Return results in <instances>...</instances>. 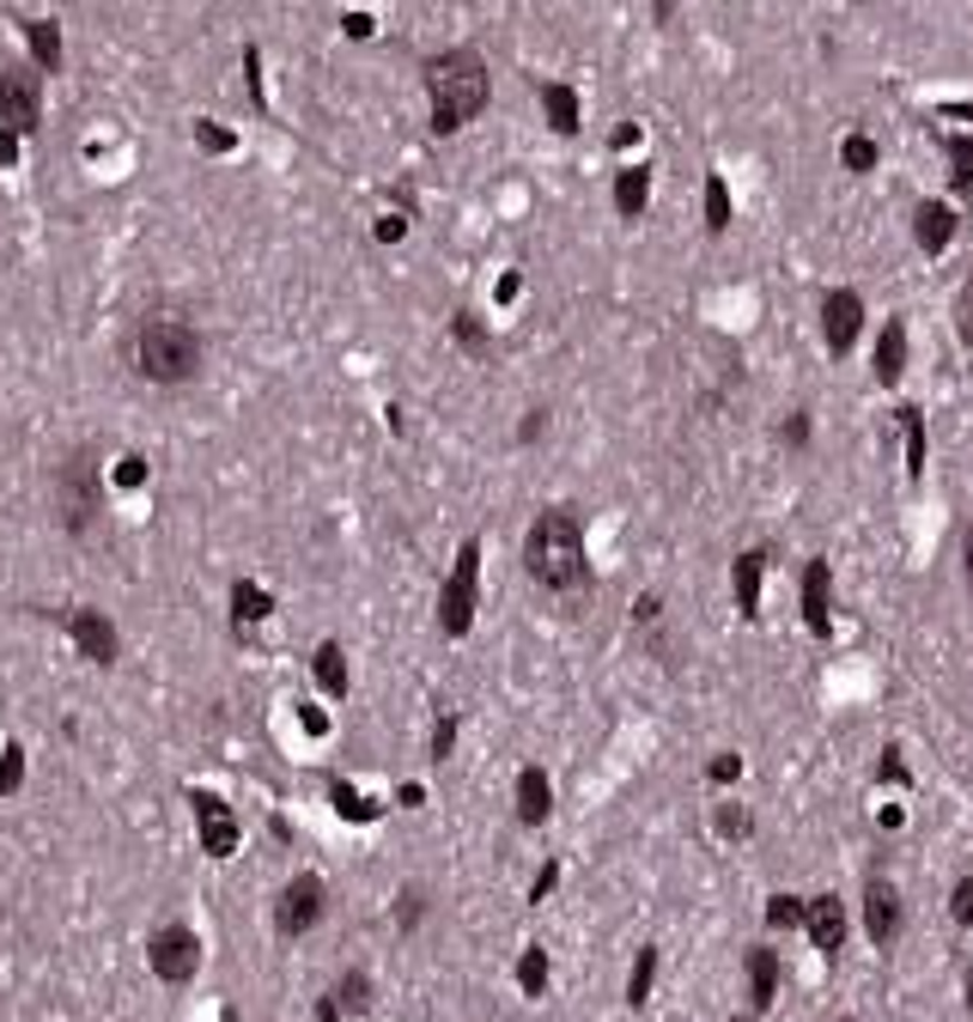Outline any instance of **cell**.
<instances>
[{
  "label": "cell",
  "instance_id": "cell-1",
  "mask_svg": "<svg viewBox=\"0 0 973 1022\" xmlns=\"http://www.w3.org/2000/svg\"><path fill=\"white\" fill-rule=\"evenodd\" d=\"M524 573L536 578L541 590H578L590 578V560H585V524L572 506H548L536 511V524L524 536Z\"/></svg>",
  "mask_w": 973,
  "mask_h": 1022
},
{
  "label": "cell",
  "instance_id": "cell-2",
  "mask_svg": "<svg viewBox=\"0 0 973 1022\" xmlns=\"http://www.w3.org/2000/svg\"><path fill=\"white\" fill-rule=\"evenodd\" d=\"M426 98H433V135H457L487 110L494 74L475 49H445V55L426 62Z\"/></svg>",
  "mask_w": 973,
  "mask_h": 1022
},
{
  "label": "cell",
  "instance_id": "cell-3",
  "mask_svg": "<svg viewBox=\"0 0 973 1022\" xmlns=\"http://www.w3.org/2000/svg\"><path fill=\"white\" fill-rule=\"evenodd\" d=\"M202 335L183 323V317H146V323H135V335H128V366H135L146 384H189V378L202 372Z\"/></svg>",
  "mask_w": 973,
  "mask_h": 1022
},
{
  "label": "cell",
  "instance_id": "cell-4",
  "mask_svg": "<svg viewBox=\"0 0 973 1022\" xmlns=\"http://www.w3.org/2000/svg\"><path fill=\"white\" fill-rule=\"evenodd\" d=\"M49 494H55V511H62V529L67 536H86L98 524V511H104V475L86 450L62 457L55 475H49Z\"/></svg>",
  "mask_w": 973,
  "mask_h": 1022
},
{
  "label": "cell",
  "instance_id": "cell-5",
  "mask_svg": "<svg viewBox=\"0 0 973 1022\" xmlns=\"http://www.w3.org/2000/svg\"><path fill=\"white\" fill-rule=\"evenodd\" d=\"M475 603H481V542H463L445 590H438V627H445L450 639H463L469 627H475Z\"/></svg>",
  "mask_w": 973,
  "mask_h": 1022
},
{
  "label": "cell",
  "instance_id": "cell-6",
  "mask_svg": "<svg viewBox=\"0 0 973 1022\" xmlns=\"http://www.w3.org/2000/svg\"><path fill=\"white\" fill-rule=\"evenodd\" d=\"M146 961H153V974L165 980V986H189L195 968H202V937H195V925H158L153 944H146Z\"/></svg>",
  "mask_w": 973,
  "mask_h": 1022
},
{
  "label": "cell",
  "instance_id": "cell-7",
  "mask_svg": "<svg viewBox=\"0 0 973 1022\" xmlns=\"http://www.w3.org/2000/svg\"><path fill=\"white\" fill-rule=\"evenodd\" d=\"M0 123L13 135H31L43 123V74L37 67H0Z\"/></svg>",
  "mask_w": 973,
  "mask_h": 1022
},
{
  "label": "cell",
  "instance_id": "cell-8",
  "mask_svg": "<svg viewBox=\"0 0 973 1022\" xmlns=\"http://www.w3.org/2000/svg\"><path fill=\"white\" fill-rule=\"evenodd\" d=\"M323 907H329L323 877H293V883L280 889V900H274V931L280 937H305V931L323 919Z\"/></svg>",
  "mask_w": 973,
  "mask_h": 1022
},
{
  "label": "cell",
  "instance_id": "cell-9",
  "mask_svg": "<svg viewBox=\"0 0 973 1022\" xmlns=\"http://www.w3.org/2000/svg\"><path fill=\"white\" fill-rule=\"evenodd\" d=\"M865 329V298L852 293V286H834V293L821 298V341H828V354H852V341Z\"/></svg>",
  "mask_w": 973,
  "mask_h": 1022
},
{
  "label": "cell",
  "instance_id": "cell-10",
  "mask_svg": "<svg viewBox=\"0 0 973 1022\" xmlns=\"http://www.w3.org/2000/svg\"><path fill=\"white\" fill-rule=\"evenodd\" d=\"M189 804H195L202 852H207V858H232V852H238V840H244V828H238V816L226 809V797H214V791H195Z\"/></svg>",
  "mask_w": 973,
  "mask_h": 1022
},
{
  "label": "cell",
  "instance_id": "cell-11",
  "mask_svg": "<svg viewBox=\"0 0 973 1022\" xmlns=\"http://www.w3.org/2000/svg\"><path fill=\"white\" fill-rule=\"evenodd\" d=\"M846 931H852V919H846V900L840 895H816L804 907V937L821 956H840V949H846Z\"/></svg>",
  "mask_w": 973,
  "mask_h": 1022
},
{
  "label": "cell",
  "instance_id": "cell-12",
  "mask_svg": "<svg viewBox=\"0 0 973 1022\" xmlns=\"http://www.w3.org/2000/svg\"><path fill=\"white\" fill-rule=\"evenodd\" d=\"M865 931L876 949H888L900 937V889L888 877H870V889H865Z\"/></svg>",
  "mask_w": 973,
  "mask_h": 1022
},
{
  "label": "cell",
  "instance_id": "cell-13",
  "mask_svg": "<svg viewBox=\"0 0 973 1022\" xmlns=\"http://www.w3.org/2000/svg\"><path fill=\"white\" fill-rule=\"evenodd\" d=\"M67 634H74V646L86 651L92 664H116V651H123L110 615H98V609H74V615H67Z\"/></svg>",
  "mask_w": 973,
  "mask_h": 1022
},
{
  "label": "cell",
  "instance_id": "cell-14",
  "mask_svg": "<svg viewBox=\"0 0 973 1022\" xmlns=\"http://www.w3.org/2000/svg\"><path fill=\"white\" fill-rule=\"evenodd\" d=\"M804 621L821 639L834 627V573H828V560H804Z\"/></svg>",
  "mask_w": 973,
  "mask_h": 1022
},
{
  "label": "cell",
  "instance_id": "cell-15",
  "mask_svg": "<svg viewBox=\"0 0 973 1022\" xmlns=\"http://www.w3.org/2000/svg\"><path fill=\"white\" fill-rule=\"evenodd\" d=\"M912 238H919L925 256H943L949 238H956V214H949V202H919L912 207Z\"/></svg>",
  "mask_w": 973,
  "mask_h": 1022
},
{
  "label": "cell",
  "instance_id": "cell-16",
  "mask_svg": "<svg viewBox=\"0 0 973 1022\" xmlns=\"http://www.w3.org/2000/svg\"><path fill=\"white\" fill-rule=\"evenodd\" d=\"M760 573H767V554H755V548L730 560V590H737V615L742 621L760 615Z\"/></svg>",
  "mask_w": 973,
  "mask_h": 1022
},
{
  "label": "cell",
  "instance_id": "cell-17",
  "mask_svg": "<svg viewBox=\"0 0 973 1022\" xmlns=\"http://www.w3.org/2000/svg\"><path fill=\"white\" fill-rule=\"evenodd\" d=\"M548 816H554V785H548L541 767H524V774H517V821H524V828H541Z\"/></svg>",
  "mask_w": 973,
  "mask_h": 1022
},
{
  "label": "cell",
  "instance_id": "cell-18",
  "mask_svg": "<svg viewBox=\"0 0 973 1022\" xmlns=\"http://www.w3.org/2000/svg\"><path fill=\"white\" fill-rule=\"evenodd\" d=\"M742 968H748V1005H755V1010H767L772 998H779V956H772L767 944H755Z\"/></svg>",
  "mask_w": 973,
  "mask_h": 1022
},
{
  "label": "cell",
  "instance_id": "cell-19",
  "mask_svg": "<svg viewBox=\"0 0 973 1022\" xmlns=\"http://www.w3.org/2000/svg\"><path fill=\"white\" fill-rule=\"evenodd\" d=\"M651 202V165H627L615 170V214L620 219H639Z\"/></svg>",
  "mask_w": 973,
  "mask_h": 1022
},
{
  "label": "cell",
  "instance_id": "cell-20",
  "mask_svg": "<svg viewBox=\"0 0 973 1022\" xmlns=\"http://www.w3.org/2000/svg\"><path fill=\"white\" fill-rule=\"evenodd\" d=\"M900 372H907V323H888L876 335V384H900Z\"/></svg>",
  "mask_w": 973,
  "mask_h": 1022
},
{
  "label": "cell",
  "instance_id": "cell-21",
  "mask_svg": "<svg viewBox=\"0 0 973 1022\" xmlns=\"http://www.w3.org/2000/svg\"><path fill=\"white\" fill-rule=\"evenodd\" d=\"M25 43H31L37 74H55V67H62V25H55V18H25Z\"/></svg>",
  "mask_w": 973,
  "mask_h": 1022
},
{
  "label": "cell",
  "instance_id": "cell-22",
  "mask_svg": "<svg viewBox=\"0 0 973 1022\" xmlns=\"http://www.w3.org/2000/svg\"><path fill=\"white\" fill-rule=\"evenodd\" d=\"M541 110H548L554 135H578V92H572V86L548 79V86H541Z\"/></svg>",
  "mask_w": 973,
  "mask_h": 1022
},
{
  "label": "cell",
  "instance_id": "cell-23",
  "mask_svg": "<svg viewBox=\"0 0 973 1022\" xmlns=\"http://www.w3.org/2000/svg\"><path fill=\"white\" fill-rule=\"evenodd\" d=\"M310 669H317V688H323L329 700L347 694V651H341L335 639H323V646H317V664H310Z\"/></svg>",
  "mask_w": 973,
  "mask_h": 1022
},
{
  "label": "cell",
  "instance_id": "cell-24",
  "mask_svg": "<svg viewBox=\"0 0 973 1022\" xmlns=\"http://www.w3.org/2000/svg\"><path fill=\"white\" fill-rule=\"evenodd\" d=\"M232 615H238V627H256V621L274 615V597L263 585H232Z\"/></svg>",
  "mask_w": 973,
  "mask_h": 1022
},
{
  "label": "cell",
  "instance_id": "cell-25",
  "mask_svg": "<svg viewBox=\"0 0 973 1022\" xmlns=\"http://www.w3.org/2000/svg\"><path fill=\"white\" fill-rule=\"evenodd\" d=\"M900 433H907V475H925V414L900 408Z\"/></svg>",
  "mask_w": 973,
  "mask_h": 1022
},
{
  "label": "cell",
  "instance_id": "cell-26",
  "mask_svg": "<svg viewBox=\"0 0 973 1022\" xmlns=\"http://www.w3.org/2000/svg\"><path fill=\"white\" fill-rule=\"evenodd\" d=\"M517 986H524V998H541V992H548V949H536V944L524 949V961H517Z\"/></svg>",
  "mask_w": 973,
  "mask_h": 1022
},
{
  "label": "cell",
  "instance_id": "cell-27",
  "mask_svg": "<svg viewBox=\"0 0 973 1022\" xmlns=\"http://www.w3.org/2000/svg\"><path fill=\"white\" fill-rule=\"evenodd\" d=\"M943 153H949V170H956V189L973 195V140L968 135H949L943 140Z\"/></svg>",
  "mask_w": 973,
  "mask_h": 1022
},
{
  "label": "cell",
  "instance_id": "cell-28",
  "mask_svg": "<svg viewBox=\"0 0 973 1022\" xmlns=\"http://www.w3.org/2000/svg\"><path fill=\"white\" fill-rule=\"evenodd\" d=\"M840 165H846L852 177L876 170V140H870V135H846V140H840Z\"/></svg>",
  "mask_w": 973,
  "mask_h": 1022
},
{
  "label": "cell",
  "instance_id": "cell-29",
  "mask_svg": "<svg viewBox=\"0 0 973 1022\" xmlns=\"http://www.w3.org/2000/svg\"><path fill=\"white\" fill-rule=\"evenodd\" d=\"M651 980H657V949H639V961H633V980H627V1005H645V998H651Z\"/></svg>",
  "mask_w": 973,
  "mask_h": 1022
},
{
  "label": "cell",
  "instance_id": "cell-30",
  "mask_svg": "<svg viewBox=\"0 0 973 1022\" xmlns=\"http://www.w3.org/2000/svg\"><path fill=\"white\" fill-rule=\"evenodd\" d=\"M706 226H712V232H725V226H730V189H725L718 170H706Z\"/></svg>",
  "mask_w": 973,
  "mask_h": 1022
},
{
  "label": "cell",
  "instance_id": "cell-31",
  "mask_svg": "<svg viewBox=\"0 0 973 1022\" xmlns=\"http://www.w3.org/2000/svg\"><path fill=\"white\" fill-rule=\"evenodd\" d=\"M329 797H335V809H341L347 821H377V804H371V797H359L354 785H341V779L329 785Z\"/></svg>",
  "mask_w": 973,
  "mask_h": 1022
},
{
  "label": "cell",
  "instance_id": "cell-32",
  "mask_svg": "<svg viewBox=\"0 0 973 1022\" xmlns=\"http://www.w3.org/2000/svg\"><path fill=\"white\" fill-rule=\"evenodd\" d=\"M366 992H371V980H366V974H359V968H354V974H341V986H335V1005H341V1010H366V1005H371Z\"/></svg>",
  "mask_w": 973,
  "mask_h": 1022
},
{
  "label": "cell",
  "instance_id": "cell-33",
  "mask_svg": "<svg viewBox=\"0 0 973 1022\" xmlns=\"http://www.w3.org/2000/svg\"><path fill=\"white\" fill-rule=\"evenodd\" d=\"M767 919H772L779 931L804 925V900H797V895H772V900H767Z\"/></svg>",
  "mask_w": 973,
  "mask_h": 1022
},
{
  "label": "cell",
  "instance_id": "cell-34",
  "mask_svg": "<svg viewBox=\"0 0 973 1022\" xmlns=\"http://www.w3.org/2000/svg\"><path fill=\"white\" fill-rule=\"evenodd\" d=\"M450 335L463 341L469 354H487V329H481V317H469V310H457V323H450Z\"/></svg>",
  "mask_w": 973,
  "mask_h": 1022
},
{
  "label": "cell",
  "instance_id": "cell-35",
  "mask_svg": "<svg viewBox=\"0 0 973 1022\" xmlns=\"http://www.w3.org/2000/svg\"><path fill=\"white\" fill-rule=\"evenodd\" d=\"M18 785H25V749H7L0 755V797H13Z\"/></svg>",
  "mask_w": 973,
  "mask_h": 1022
},
{
  "label": "cell",
  "instance_id": "cell-36",
  "mask_svg": "<svg viewBox=\"0 0 973 1022\" xmlns=\"http://www.w3.org/2000/svg\"><path fill=\"white\" fill-rule=\"evenodd\" d=\"M949 919L973 931V877H961V883L949 889Z\"/></svg>",
  "mask_w": 973,
  "mask_h": 1022
},
{
  "label": "cell",
  "instance_id": "cell-37",
  "mask_svg": "<svg viewBox=\"0 0 973 1022\" xmlns=\"http://www.w3.org/2000/svg\"><path fill=\"white\" fill-rule=\"evenodd\" d=\"M420 919H426V895H420V889H402V900H396V925L414 931Z\"/></svg>",
  "mask_w": 973,
  "mask_h": 1022
},
{
  "label": "cell",
  "instance_id": "cell-38",
  "mask_svg": "<svg viewBox=\"0 0 973 1022\" xmlns=\"http://www.w3.org/2000/svg\"><path fill=\"white\" fill-rule=\"evenodd\" d=\"M195 140H202L207 153H232L238 146V135L232 128H219V123H195Z\"/></svg>",
  "mask_w": 973,
  "mask_h": 1022
},
{
  "label": "cell",
  "instance_id": "cell-39",
  "mask_svg": "<svg viewBox=\"0 0 973 1022\" xmlns=\"http://www.w3.org/2000/svg\"><path fill=\"white\" fill-rule=\"evenodd\" d=\"M956 329H961V341L973 347V274L961 280V293H956Z\"/></svg>",
  "mask_w": 973,
  "mask_h": 1022
},
{
  "label": "cell",
  "instance_id": "cell-40",
  "mask_svg": "<svg viewBox=\"0 0 973 1022\" xmlns=\"http://www.w3.org/2000/svg\"><path fill=\"white\" fill-rule=\"evenodd\" d=\"M718 834H725V840H742V834H748V809L718 804Z\"/></svg>",
  "mask_w": 973,
  "mask_h": 1022
},
{
  "label": "cell",
  "instance_id": "cell-41",
  "mask_svg": "<svg viewBox=\"0 0 973 1022\" xmlns=\"http://www.w3.org/2000/svg\"><path fill=\"white\" fill-rule=\"evenodd\" d=\"M450 749H457V718H438V725H433V761H445L450 755Z\"/></svg>",
  "mask_w": 973,
  "mask_h": 1022
},
{
  "label": "cell",
  "instance_id": "cell-42",
  "mask_svg": "<svg viewBox=\"0 0 973 1022\" xmlns=\"http://www.w3.org/2000/svg\"><path fill=\"white\" fill-rule=\"evenodd\" d=\"M146 481V457H123V469H116V487H140Z\"/></svg>",
  "mask_w": 973,
  "mask_h": 1022
},
{
  "label": "cell",
  "instance_id": "cell-43",
  "mask_svg": "<svg viewBox=\"0 0 973 1022\" xmlns=\"http://www.w3.org/2000/svg\"><path fill=\"white\" fill-rule=\"evenodd\" d=\"M785 445H809V408H797V414L785 420Z\"/></svg>",
  "mask_w": 973,
  "mask_h": 1022
},
{
  "label": "cell",
  "instance_id": "cell-44",
  "mask_svg": "<svg viewBox=\"0 0 973 1022\" xmlns=\"http://www.w3.org/2000/svg\"><path fill=\"white\" fill-rule=\"evenodd\" d=\"M554 883H560V865L548 858V865H541V877L529 883V900H548V889H554Z\"/></svg>",
  "mask_w": 973,
  "mask_h": 1022
},
{
  "label": "cell",
  "instance_id": "cell-45",
  "mask_svg": "<svg viewBox=\"0 0 973 1022\" xmlns=\"http://www.w3.org/2000/svg\"><path fill=\"white\" fill-rule=\"evenodd\" d=\"M882 779H888V785H907V761H900V749H882Z\"/></svg>",
  "mask_w": 973,
  "mask_h": 1022
},
{
  "label": "cell",
  "instance_id": "cell-46",
  "mask_svg": "<svg viewBox=\"0 0 973 1022\" xmlns=\"http://www.w3.org/2000/svg\"><path fill=\"white\" fill-rule=\"evenodd\" d=\"M402 232H408V219H402V214H384V219H377V238H384V244H396Z\"/></svg>",
  "mask_w": 973,
  "mask_h": 1022
},
{
  "label": "cell",
  "instance_id": "cell-47",
  "mask_svg": "<svg viewBox=\"0 0 973 1022\" xmlns=\"http://www.w3.org/2000/svg\"><path fill=\"white\" fill-rule=\"evenodd\" d=\"M737 774H742V761H737V755H718V761H712V779H718V785H730Z\"/></svg>",
  "mask_w": 973,
  "mask_h": 1022
},
{
  "label": "cell",
  "instance_id": "cell-48",
  "mask_svg": "<svg viewBox=\"0 0 973 1022\" xmlns=\"http://www.w3.org/2000/svg\"><path fill=\"white\" fill-rule=\"evenodd\" d=\"M341 25H347V37H354V43H366V37H371V18H366V13H347Z\"/></svg>",
  "mask_w": 973,
  "mask_h": 1022
},
{
  "label": "cell",
  "instance_id": "cell-49",
  "mask_svg": "<svg viewBox=\"0 0 973 1022\" xmlns=\"http://www.w3.org/2000/svg\"><path fill=\"white\" fill-rule=\"evenodd\" d=\"M13 158H18V135L13 128H0V165H13Z\"/></svg>",
  "mask_w": 973,
  "mask_h": 1022
},
{
  "label": "cell",
  "instance_id": "cell-50",
  "mask_svg": "<svg viewBox=\"0 0 973 1022\" xmlns=\"http://www.w3.org/2000/svg\"><path fill=\"white\" fill-rule=\"evenodd\" d=\"M396 804H402V809H420V804H426V791H420V785H402V791H396Z\"/></svg>",
  "mask_w": 973,
  "mask_h": 1022
},
{
  "label": "cell",
  "instance_id": "cell-51",
  "mask_svg": "<svg viewBox=\"0 0 973 1022\" xmlns=\"http://www.w3.org/2000/svg\"><path fill=\"white\" fill-rule=\"evenodd\" d=\"M317 1022H341V1005H335V992H329V998H317Z\"/></svg>",
  "mask_w": 973,
  "mask_h": 1022
},
{
  "label": "cell",
  "instance_id": "cell-52",
  "mask_svg": "<svg viewBox=\"0 0 973 1022\" xmlns=\"http://www.w3.org/2000/svg\"><path fill=\"white\" fill-rule=\"evenodd\" d=\"M305 730H310V737H323V730H329V718L317 713V706H305Z\"/></svg>",
  "mask_w": 973,
  "mask_h": 1022
},
{
  "label": "cell",
  "instance_id": "cell-53",
  "mask_svg": "<svg viewBox=\"0 0 973 1022\" xmlns=\"http://www.w3.org/2000/svg\"><path fill=\"white\" fill-rule=\"evenodd\" d=\"M961 566H968V585H973V524H968V536H961Z\"/></svg>",
  "mask_w": 973,
  "mask_h": 1022
},
{
  "label": "cell",
  "instance_id": "cell-54",
  "mask_svg": "<svg viewBox=\"0 0 973 1022\" xmlns=\"http://www.w3.org/2000/svg\"><path fill=\"white\" fill-rule=\"evenodd\" d=\"M968 1010H973V974H968Z\"/></svg>",
  "mask_w": 973,
  "mask_h": 1022
},
{
  "label": "cell",
  "instance_id": "cell-55",
  "mask_svg": "<svg viewBox=\"0 0 973 1022\" xmlns=\"http://www.w3.org/2000/svg\"><path fill=\"white\" fill-rule=\"evenodd\" d=\"M730 1022H748V1017H730Z\"/></svg>",
  "mask_w": 973,
  "mask_h": 1022
}]
</instances>
